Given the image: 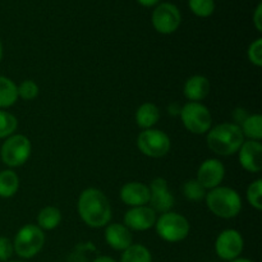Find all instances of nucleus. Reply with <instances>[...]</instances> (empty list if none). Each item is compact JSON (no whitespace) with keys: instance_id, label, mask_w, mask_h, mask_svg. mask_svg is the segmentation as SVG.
Wrapping results in <instances>:
<instances>
[{"instance_id":"1a4fd4ad","label":"nucleus","mask_w":262,"mask_h":262,"mask_svg":"<svg viewBox=\"0 0 262 262\" xmlns=\"http://www.w3.org/2000/svg\"><path fill=\"white\" fill-rule=\"evenodd\" d=\"M152 26L159 33L170 35L176 32L182 22V15L178 8L171 3H160L152 12Z\"/></svg>"},{"instance_id":"f8f14e48","label":"nucleus","mask_w":262,"mask_h":262,"mask_svg":"<svg viewBox=\"0 0 262 262\" xmlns=\"http://www.w3.org/2000/svg\"><path fill=\"white\" fill-rule=\"evenodd\" d=\"M225 177V166L217 159H207L200 165L197 171V182L205 189H214L222 184Z\"/></svg>"},{"instance_id":"c85d7f7f","label":"nucleus","mask_w":262,"mask_h":262,"mask_svg":"<svg viewBox=\"0 0 262 262\" xmlns=\"http://www.w3.org/2000/svg\"><path fill=\"white\" fill-rule=\"evenodd\" d=\"M248 60L256 67L262 66V38L258 37L248 46L247 50Z\"/></svg>"},{"instance_id":"9b49d317","label":"nucleus","mask_w":262,"mask_h":262,"mask_svg":"<svg viewBox=\"0 0 262 262\" xmlns=\"http://www.w3.org/2000/svg\"><path fill=\"white\" fill-rule=\"evenodd\" d=\"M150 204L155 212L165 214L173 209L176 204L173 193L168 187V182L164 178H155L150 183Z\"/></svg>"},{"instance_id":"9d476101","label":"nucleus","mask_w":262,"mask_h":262,"mask_svg":"<svg viewBox=\"0 0 262 262\" xmlns=\"http://www.w3.org/2000/svg\"><path fill=\"white\" fill-rule=\"evenodd\" d=\"M245 248L242 234L235 229H225L215 241V252L223 261H233L241 257Z\"/></svg>"},{"instance_id":"dca6fc26","label":"nucleus","mask_w":262,"mask_h":262,"mask_svg":"<svg viewBox=\"0 0 262 262\" xmlns=\"http://www.w3.org/2000/svg\"><path fill=\"white\" fill-rule=\"evenodd\" d=\"M105 241L114 251H125L133 245L130 230L124 224H107L105 227Z\"/></svg>"},{"instance_id":"ddd939ff","label":"nucleus","mask_w":262,"mask_h":262,"mask_svg":"<svg viewBox=\"0 0 262 262\" xmlns=\"http://www.w3.org/2000/svg\"><path fill=\"white\" fill-rule=\"evenodd\" d=\"M156 212L150 206H138L128 210L124 215V225L129 230L145 232L155 227Z\"/></svg>"},{"instance_id":"6e6552de","label":"nucleus","mask_w":262,"mask_h":262,"mask_svg":"<svg viewBox=\"0 0 262 262\" xmlns=\"http://www.w3.org/2000/svg\"><path fill=\"white\" fill-rule=\"evenodd\" d=\"M137 147L145 156L159 159L170 151L171 142L169 136L160 129H143L137 137Z\"/></svg>"},{"instance_id":"e433bc0d","label":"nucleus","mask_w":262,"mask_h":262,"mask_svg":"<svg viewBox=\"0 0 262 262\" xmlns=\"http://www.w3.org/2000/svg\"><path fill=\"white\" fill-rule=\"evenodd\" d=\"M7 262H27V261H12V260H9V261H7Z\"/></svg>"},{"instance_id":"39448f33","label":"nucleus","mask_w":262,"mask_h":262,"mask_svg":"<svg viewBox=\"0 0 262 262\" xmlns=\"http://www.w3.org/2000/svg\"><path fill=\"white\" fill-rule=\"evenodd\" d=\"M156 233L163 241L169 243H178L186 239L189 234V223L183 215L169 211L161 214L155 223Z\"/></svg>"},{"instance_id":"0eeeda50","label":"nucleus","mask_w":262,"mask_h":262,"mask_svg":"<svg viewBox=\"0 0 262 262\" xmlns=\"http://www.w3.org/2000/svg\"><path fill=\"white\" fill-rule=\"evenodd\" d=\"M179 115L184 128L193 135H204L211 128V113L201 102H187L179 112Z\"/></svg>"},{"instance_id":"a878e982","label":"nucleus","mask_w":262,"mask_h":262,"mask_svg":"<svg viewBox=\"0 0 262 262\" xmlns=\"http://www.w3.org/2000/svg\"><path fill=\"white\" fill-rule=\"evenodd\" d=\"M188 5L193 14L201 18L210 17L215 10L214 0H188Z\"/></svg>"},{"instance_id":"473e14b6","label":"nucleus","mask_w":262,"mask_h":262,"mask_svg":"<svg viewBox=\"0 0 262 262\" xmlns=\"http://www.w3.org/2000/svg\"><path fill=\"white\" fill-rule=\"evenodd\" d=\"M138 4H141L142 7H156V5L160 3V0H137Z\"/></svg>"},{"instance_id":"bb28decb","label":"nucleus","mask_w":262,"mask_h":262,"mask_svg":"<svg viewBox=\"0 0 262 262\" xmlns=\"http://www.w3.org/2000/svg\"><path fill=\"white\" fill-rule=\"evenodd\" d=\"M247 201L258 211L262 209V179H256L248 186Z\"/></svg>"},{"instance_id":"7ed1b4c3","label":"nucleus","mask_w":262,"mask_h":262,"mask_svg":"<svg viewBox=\"0 0 262 262\" xmlns=\"http://www.w3.org/2000/svg\"><path fill=\"white\" fill-rule=\"evenodd\" d=\"M206 205L210 211L222 219H233L242 210V199L235 189L219 186L206 193Z\"/></svg>"},{"instance_id":"4468645a","label":"nucleus","mask_w":262,"mask_h":262,"mask_svg":"<svg viewBox=\"0 0 262 262\" xmlns=\"http://www.w3.org/2000/svg\"><path fill=\"white\" fill-rule=\"evenodd\" d=\"M237 154L241 166L245 170L260 173L262 169V145L260 141H245Z\"/></svg>"},{"instance_id":"423d86ee","label":"nucleus","mask_w":262,"mask_h":262,"mask_svg":"<svg viewBox=\"0 0 262 262\" xmlns=\"http://www.w3.org/2000/svg\"><path fill=\"white\" fill-rule=\"evenodd\" d=\"M32 146L25 135H12L0 147V158L9 168H18L27 163Z\"/></svg>"},{"instance_id":"393cba45","label":"nucleus","mask_w":262,"mask_h":262,"mask_svg":"<svg viewBox=\"0 0 262 262\" xmlns=\"http://www.w3.org/2000/svg\"><path fill=\"white\" fill-rule=\"evenodd\" d=\"M207 191L197 182V179H189L183 184V194L188 201L199 202L206 197Z\"/></svg>"},{"instance_id":"f3484780","label":"nucleus","mask_w":262,"mask_h":262,"mask_svg":"<svg viewBox=\"0 0 262 262\" xmlns=\"http://www.w3.org/2000/svg\"><path fill=\"white\" fill-rule=\"evenodd\" d=\"M210 90H211L210 81L205 76L200 74L189 77L183 87L184 96L191 102H200L206 99L207 95L210 94Z\"/></svg>"},{"instance_id":"b1692460","label":"nucleus","mask_w":262,"mask_h":262,"mask_svg":"<svg viewBox=\"0 0 262 262\" xmlns=\"http://www.w3.org/2000/svg\"><path fill=\"white\" fill-rule=\"evenodd\" d=\"M18 128V120L12 113L5 112V110L0 109V140L2 138H8Z\"/></svg>"},{"instance_id":"c756f323","label":"nucleus","mask_w":262,"mask_h":262,"mask_svg":"<svg viewBox=\"0 0 262 262\" xmlns=\"http://www.w3.org/2000/svg\"><path fill=\"white\" fill-rule=\"evenodd\" d=\"M14 255L13 242L7 237H0V262H7Z\"/></svg>"},{"instance_id":"6ab92c4d","label":"nucleus","mask_w":262,"mask_h":262,"mask_svg":"<svg viewBox=\"0 0 262 262\" xmlns=\"http://www.w3.org/2000/svg\"><path fill=\"white\" fill-rule=\"evenodd\" d=\"M18 100V86L10 78L0 76V109L13 106Z\"/></svg>"},{"instance_id":"2f4dec72","label":"nucleus","mask_w":262,"mask_h":262,"mask_svg":"<svg viewBox=\"0 0 262 262\" xmlns=\"http://www.w3.org/2000/svg\"><path fill=\"white\" fill-rule=\"evenodd\" d=\"M66 262H89V261H87L86 256H84V253L82 252L81 250H77L74 251V252H72L71 255L67 257Z\"/></svg>"},{"instance_id":"7c9ffc66","label":"nucleus","mask_w":262,"mask_h":262,"mask_svg":"<svg viewBox=\"0 0 262 262\" xmlns=\"http://www.w3.org/2000/svg\"><path fill=\"white\" fill-rule=\"evenodd\" d=\"M253 23L258 32L262 31V3H258L257 8H256L255 13H253Z\"/></svg>"},{"instance_id":"72a5a7b5","label":"nucleus","mask_w":262,"mask_h":262,"mask_svg":"<svg viewBox=\"0 0 262 262\" xmlns=\"http://www.w3.org/2000/svg\"><path fill=\"white\" fill-rule=\"evenodd\" d=\"M92 262H118V261L114 260L113 257H110V256L102 255V256H97V257Z\"/></svg>"},{"instance_id":"cd10ccee","label":"nucleus","mask_w":262,"mask_h":262,"mask_svg":"<svg viewBox=\"0 0 262 262\" xmlns=\"http://www.w3.org/2000/svg\"><path fill=\"white\" fill-rule=\"evenodd\" d=\"M38 95V86L35 81L32 79H26L22 83L18 86V97L26 100V101H31V100L36 99Z\"/></svg>"},{"instance_id":"5701e85b","label":"nucleus","mask_w":262,"mask_h":262,"mask_svg":"<svg viewBox=\"0 0 262 262\" xmlns=\"http://www.w3.org/2000/svg\"><path fill=\"white\" fill-rule=\"evenodd\" d=\"M120 262H152V256L143 245H132L123 251Z\"/></svg>"},{"instance_id":"aec40b11","label":"nucleus","mask_w":262,"mask_h":262,"mask_svg":"<svg viewBox=\"0 0 262 262\" xmlns=\"http://www.w3.org/2000/svg\"><path fill=\"white\" fill-rule=\"evenodd\" d=\"M61 212L58 207L46 206L38 212L37 227L41 230H53L60 224Z\"/></svg>"},{"instance_id":"a211bd4d","label":"nucleus","mask_w":262,"mask_h":262,"mask_svg":"<svg viewBox=\"0 0 262 262\" xmlns=\"http://www.w3.org/2000/svg\"><path fill=\"white\" fill-rule=\"evenodd\" d=\"M136 123L142 129H150L160 119V110L152 102H145L136 112Z\"/></svg>"},{"instance_id":"20e7f679","label":"nucleus","mask_w":262,"mask_h":262,"mask_svg":"<svg viewBox=\"0 0 262 262\" xmlns=\"http://www.w3.org/2000/svg\"><path fill=\"white\" fill-rule=\"evenodd\" d=\"M45 245V234L37 225L27 224L20 228L13 241L14 253L23 260H30L41 252Z\"/></svg>"},{"instance_id":"4be33fe9","label":"nucleus","mask_w":262,"mask_h":262,"mask_svg":"<svg viewBox=\"0 0 262 262\" xmlns=\"http://www.w3.org/2000/svg\"><path fill=\"white\" fill-rule=\"evenodd\" d=\"M245 137L252 141H261L262 138V117L260 114L248 115L239 125Z\"/></svg>"},{"instance_id":"412c9836","label":"nucleus","mask_w":262,"mask_h":262,"mask_svg":"<svg viewBox=\"0 0 262 262\" xmlns=\"http://www.w3.org/2000/svg\"><path fill=\"white\" fill-rule=\"evenodd\" d=\"M19 188V178L17 173L10 169L0 171V197L10 199L14 196Z\"/></svg>"},{"instance_id":"2eb2a0df","label":"nucleus","mask_w":262,"mask_h":262,"mask_svg":"<svg viewBox=\"0 0 262 262\" xmlns=\"http://www.w3.org/2000/svg\"><path fill=\"white\" fill-rule=\"evenodd\" d=\"M120 200L127 206H146L150 202V188L141 182H129L120 189Z\"/></svg>"},{"instance_id":"f704fd0d","label":"nucleus","mask_w":262,"mask_h":262,"mask_svg":"<svg viewBox=\"0 0 262 262\" xmlns=\"http://www.w3.org/2000/svg\"><path fill=\"white\" fill-rule=\"evenodd\" d=\"M229 262H253L252 260H250V258H243V257H238L235 258V260L233 261H229Z\"/></svg>"},{"instance_id":"f257e3e1","label":"nucleus","mask_w":262,"mask_h":262,"mask_svg":"<svg viewBox=\"0 0 262 262\" xmlns=\"http://www.w3.org/2000/svg\"><path fill=\"white\" fill-rule=\"evenodd\" d=\"M82 222L91 228H104L112 220V206L107 197L97 188H87L77 204Z\"/></svg>"},{"instance_id":"c9c22d12","label":"nucleus","mask_w":262,"mask_h":262,"mask_svg":"<svg viewBox=\"0 0 262 262\" xmlns=\"http://www.w3.org/2000/svg\"><path fill=\"white\" fill-rule=\"evenodd\" d=\"M2 59H3V43L2 41H0V61H2Z\"/></svg>"},{"instance_id":"f03ea898","label":"nucleus","mask_w":262,"mask_h":262,"mask_svg":"<svg viewBox=\"0 0 262 262\" xmlns=\"http://www.w3.org/2000/svg\"><path fill=\"white\" fill-rule=\"evenodd\" d=\"M206 142L210 150L220 156L234 155L239 151L245 142V136L239 124L235 123H222L214 128H210L206 136Z\"/></svg>"}]
</instances>
